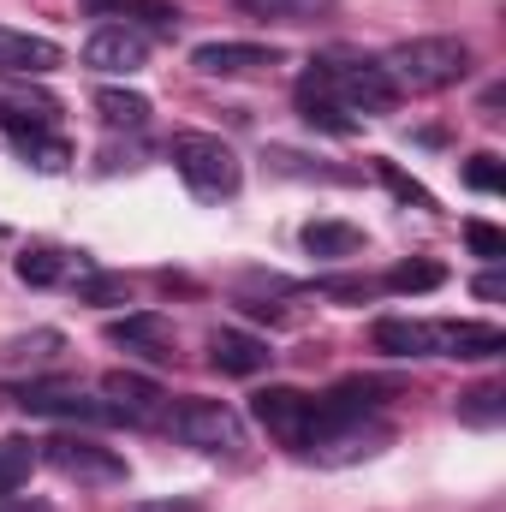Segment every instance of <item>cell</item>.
<instances>
[{"mask_svg":"<svg viewBox=\"0 0 506 512\" xmlns=\"http://www.w3.org/2000/svg\"><path fill=\"white\" fill-rule=\"evenodd\" d=\"M298 96L334 102V108H346V114H393V108H399L393 78L381 72V60H364V54L310 60V72L298 78Z\"/></svg>","mask_w":506,"mask_h":512,"instance_id":"6da1fadb","label":"cell"},{"mask_svg":"<svg viewBox=\"0 0 506 512\" xmlns=\"http://www.w3.org/2000/svg\"><path fill=\"white\" fill-rule=\"evenodd\" d=\"M381 72L393 78V90L435 96V90H453L471 72V48L459 36H411V42L381 54Z\"/></svg>","mask_w":506,"mask_h":512,"instance_id":"7a4b0ae2","label":"cell"},{"mask_svg":"<svg viewBox=\"0 0 506 512\" xmlns=\"http://www.w3.org/2000/svg\"><path fill=\"white\" fill-rule=\"evenodd\" d=\"M173 173L197 191V197H239V185H245V167H239V155L221 143V137H209V131H179L173 137Z\"/></svg>","mask_w":506,"mask_h":512,"instance_id":"3957f363","label":"cell"},{"mask_svg":"<svg viewBox=\"0 0 506 512\" xmlns=\"http://www.w3.org/2000/svg\"><path fill=\"white\" fill-rule=\"evenodd\" d=\"M36 459L48 465V471H60L66 483H84V489H114V483H126V459L114 453V447H102V441H90V435H54V441H36Z\"/></svg>","mask_w":506,"mask_h":512,"instance_id":"277c9868","label":"cell"},{"mask_svg":"<svg viewBox=\"0 0 506 512\" xmlns=\"http://www.w3.org/2000/svg\"><path fill=\"white\" fill-rule=\"evenodd\" d=\"M167 429H173V441H185V447H197V453H239V447H245V423H239L227 405H215V399L179 405V411L167 417Z\"/></svg>","mask_w":506,"mask_h":512,"instance_id":"5b68a950","label":"cell"},{"mask_svg":"<svg viewBox=\"0 0 506 512\" xmlns=\"http://www.w3.org/2000/svg\"><path fill=\"white\" fill-rule=\"evenodd\" d=\"M12 405H24L30 417H66V423H114V405L108 399H90L84 387L72 382H24L6 387Z\"/></svg>","mask_w":506,"mask_h":512,"instance_id":"8992f818","label":"cell"},{"mask_svg":"<svg viewBox=\"0 0 506 512\" xmlns=\"http://www.w3.org/2000/svg\"><path fill=\"white\" fill-rule=\"evenodd\" d=\"M310 393H298V387H262L251 399L256 423L280 441V447H292V453H304V435H310Z\"/></svg>","mask_w":506,"mask_h":512,"instance_id":"52a82bcc","label":"cell"},{"mask_svg":"<svg viewBox=\"0 0 506 512\" xmlns=\"http://www.w3.org/2000/svg\"><path fill=\"white\" fill-rule=\"evenodd\" d=\"M429 352L435 358H501L506 334L495 322H429Z\"/></svg>","mask_w":506,"mask_h":512,"instance_id":"ba28073f","label":"cell"},{"mask_svg":"<svg viewBox=\"0 0 506 512\" xmlns=\"http://www.w3.org/2000/svg\"><path fill=\"white\" fill-rule=\"evenodd\" d=\"M149 60V36L143 30H126V24H102L90 42H84V66L90 72H137Z\"/></svg>","mask_w":506,"mask_h":512,"instance_id":"9c48e42d","label":"cell"},{"mask_svg":"<svg viewBox=\"0 0 506 512\" xmlns=\"http://www.w3.org/2000/svg\"><path fill=\"white\" fill-rule=\"evenodd\" d=\"M60 60H66L60 42L30 36V30H6V24H0V78H48Z\"/></svg>","mask_w":506,"mask_h":512,"instance_id":"30bf717a","label":"cell"},{"mask_svg":"<svg viewBox=\"0 0 506 512\" xmlns=\"http://www.w3.org/2000/svg\"><path fill=\"white\" fill-rule=\"evenodd\" d=\"M191 66L209 72V78H251V72L280 66V54L262 48V42H203V48L191 54Z\"/></svg>","mask_w":506,"mask_h":512,"instance_id":"8fae6325","label":"cell"},{"mask_svg":"<svg viewBox=\"0 0 506 512\" xmlns=\"http://www.w3.org/2000/svg\"><path fill=\"white\" fill-rule=\"evenodd\" d=\"M102 399L114 405V423H155L167 393L137 370H114V376H102Z\"/></svg>","mask_w":506,"mask_h":512,"instance_id":"7c38bea8","label":"cell"},{"mask_svg":"<svg viewBox=\"0 0 506 512\" xmlns=\"http://www.w3.org/2000/svg\"><path fill=\"white\" fill-rule=\"evenodd\" d=\"M108 340L126 346V352H137V358H149V364H167V358H173V328H167L161 316H149V310L108 322Z\"/></svg>","mask_w":506,"mask_h":512,"instance_id":"4fadbf2b","label":"cell"},{"mask_svg":"<svg viewBox=\"0 0 506 512\" xmlns=\"http://www.w3.org/2000/svg\"><path fill=\"white\" fill-rule=\"evenodd\" d=\"M209 358H215L221 376H256V370H268V346L256 334H245V328H215L209 334Z\"/></svg>","mask_w":506,"mask_h":512,"instance_id":"5bb4252c","label":"cell"},{"mask_svg":"<svg viewBox=\"0 0 506 512\" xmlns=\"http://www.w3.org/2000/svg\"><path fill=\"white\" fill-rule=\"evenodd\" d=\"M90 18H108V24H126V30H173L179 12L167 0H90Z\"/></svg>","mask_w":506,"mask_h":512,"instance_id":"9a60e30c","label":"cell"},{"mask_svg":"<svg viewBox=\"0 0 506 512\" xmlns=\"http://www.w3.org/2000/svg\"><path fill=\"white\" fill-rule=\"evenodd\" d=\"M6 131H12V149H18L30 167H42V173H60V167L72 161L66 137H54L48 126H24V120H6Z\"/></svg>","mask_w":506,"mask_h":512,"instance_id":"2e32d148","label":"cell"},{"mask_svg":"<svg viewBox=\"0 0 506 512\" xmlns=\"http://www.w3.org/2000/svg\"><path fill=\"white\" fill-rule=\"evenodd\" d=\"M0 108H6V120H24V126H54V114H60V102L30 84H0Z\"/></svg>","mask_w":506,"mask_h":512,"instance_id":"e0dca14e","label":"cell"},{"mask_svg":"<svg viewBox=\"0 0 506 512\" xmlns=\"http://www.w3.org/2000/svg\"><path fill=\"white\" fill-rule=\"evenodd\" d=\"M376 346L393 352V358H435V352H429V322H405V316L376 322Z\"/></svg>","mask_w":506,"mask_h":512,"instance_id":"ac0fdd59","label":"cell"},{"mask_svg":"<svg viewBox=\"0 0 506 512\" xmlns=\"http://www.w3.org/2000/svg\"><path fill=\"white\" fill-rule=\"evenodd\" d=\"M304 251L310 256H358L364 251V233L346 227V221H310L304 227Z\"/></svg>","mask_w":506,"mask_h":512,"instance_id":"d6986e66","label":"cell"},{"mask_svg":"<svg viewBox=\"0 0 506 512\" xmlns=\"http://www.w3.org/2000/svg\"><path fill=\"white\" fill-rule=\"evenodd\" d=\"M501 417H506V387L501 382H483V387H471V393H459V423L495 429Z\"/></svg>","mask_w":506,"mask_h":512,"instance_id":"ffe728a7","label":"cell"},{"mask_svg":"<svg viewBox=\"0 0 506 512\" xmlns=\"http://www.w3.org/2000/svg\"><path fill=\"white\" fill-rule=\"evenodd\" d=\"M251 18H274V24H316L334 12V0H239Z\"/></svg>","mask_w":506,"mask_h":512,"instance_id":"44dd1931","label":"cell"},{"mask_svg":"<svg viewBox=\"0 0 506 512\" xmlns=\"http://www.w3.org/2000/svg\"><path fill=\"white\" fill-rule=\"evenodd\" d=\"M30 471H36V441H30V435H6V441H0V495L24 489Z\"/></svg>","mask_w":506,"mask_h":512,"instance_id":"7402d4cb","label":"cell"},{"mask_svg":"<svg viewBox=\"0 0 506 512\" xmlns=\"http://www.w3.org/2000/svg\"><path fill=\"white\" fill-rule=\"evenodd\" d=\"M96 108H102V126H114V131H137L149 120V102L137 90H102Z\"/></svg>","mask_w":506,"mask_h":512,"instance_id":"603a6c76","label":"cell"},{"mask_svg":"<svg viewBox=\"0 0 506 512\" xmlns=\"http://www.w3.org/2000/svg\"><path fill=\"white\" fill-rule=\"evenodd\" d=\"M441 280H447V268H441V262H399L381 286H387V292H435Z\"/></svg>","mask_w":506,"mask_h":512,"instance_id":"cb8c5ba5","label":"cell"},{"mask_svg":"<svg viewBox=\"0 0 506 512\" xmlns=\"http://www.w3.org/2000/svg\"><path fill=\"white\" fill-rule=\"evenodd\" d=\"M60 274H66V256L48 251V245H36V251L18 256V280H24V286H54Z\"/></svg>","mask_w":506,"mask_h":512,"instance_id":"d4e9b609","label":"cell"},{"mask_svg":"<svg viewBox=\"0 0 506 512\" xmlns=\"http://www.w3.org/2000/svg\"><path fill=\"white\" fill-rule=\"evenodd\" d=\"M60 346H66V340H60L54 328H42V334H30V340H12V346L0 352V364H48Z\"/></svg>","mask_w":506,"mask_h":512,"instance_id":"484cf974","label":"cell"},{"mask_svg":"<svg viewBox=\"0 0 506 512\" xmlns=\"http://www.w3.org/2000/svg\"><path fill=\"white\" fill-rule=\"evenodd\" d=\"M298 108H304V120L322 131H334V137H352L358 131V120L346 114V108H334V102H316V96H298Z\"/></svg>","mask_w":506,"mask_h":512,"instance_id":"4316f807","label":"cell"},{"mask_svg":"<svg viewBox=\"0 0 506 512\" xmlns=\"http://www.w3.org/2000/svg\"><path fill=\"white\" fill-rule=\"evenodd\" d=\"M465 185H471V191H506L501 155H471V161H465Z\"/></svg>","mask_w":506,"mask_h":512,"instance_id":"83f0119b","label":"cell"},{"mask_svg":"<svg viewBox=\"0 0 506 512\" xmlns=\"http://www.w3.org/2000/svg\"><path fill=\"white\" fill-rule=\"evenodd\" d=\"M84 298H90V304H126L131 286H126V274H90V280H84Z\"/></svg>","mask_w":506,"mask_h":512,"instance_id":"f1b7e54d","label":"cell"},{"mask_svg":"<svg viewBox=\"0 0 506 512\" xmlns=\"http://www.w3.org/2000/svg\"><path fill=\"white\" fill-rule=\"evenodd\" d=\"M465 245H471L477 256H489V262H501L506 256V233L501 227H489V221H471V227H465Z\"/></svg>","mask_w":506,"mask_h":512,"instance_id":"f546056e","label":"cell"},{"mask_svg":"<svg viewBox=\"0 0 506 512\" xmlns=\"http://www.w3.org/2000/svg\"><path fill=\"white\" fill-rule=\"evenodd\" d=\"M376 167H381V179H387V191H393L399 203H417V209H429V191H423L417 179H405V173H399L393 161H376Z\"/></svg>","mask_w":506,"mask_h":512,"instance_id":"4dcf8cb0","label":"cell"},{"mask_svg":"<svg viewBox=\"0 0 506 512\" xmlns=\"http://www.w3.org/2000/svg\"><path fill=\"white\" fill-rule=\"evenodd\" d=\"M477 298H506V274L495 268V274H483L477 280Z\"/></svg>","mask_w":506,"mask_h":512,"instance_id":"1f68e13d","label":"cell"},{"mask_svg":"<svg viewBox=\"0 0 506 512\" xmlns=\"http://www.w3.org/2000/svg\"><path fill=\"white\" fill-rule=\"evenodd\" d=\"M137 512H203V507H191V501H161V507H137Z\"/></svg>","mask_w":506,"mask_h":512,"instance_id":"d6a6232c","label":"cell"},{"mask_svg":"<svg viewBox=\"0 0 506 512\" xmlns=\"http://www.w3.org/2000/svg\"><path fill=\"white\" fill-rule=\"evenodd\" d=\"M0 512H48V507H36V501H6V495H0Z\"/></svg>","mask_w":506,"mask_h":512,"instance_id":"836d02e7","label":"cell"}]
</instances>
